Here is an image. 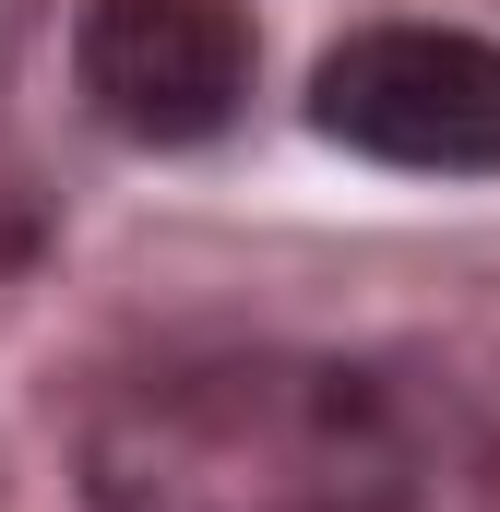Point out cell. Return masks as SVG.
<instances>
[{"instance_id":"obj_1","label":"cell","mask_w":500,"mask_h":512,"mask_svg":"<svg viewBox=\"0 0 500 512\" xmlns=\"http://www.w3.org/2000/svg\"><path fill=\"white\" fill-rule=\"evenodd\" d=\"M96 512H405L417 453L370 370L346 358H167L84 417Z\"/></svg>"},{"instance_id":"obj_2","label":"cell","mask_w":500,"mask_h":512,"mask_svg":"<svg viewBox=\"0 0 500 512\" xmlns=\"http://www.w3.org/2000/svg\"><path fill=\"white\" fill-rule=\"evenodd\" d=\"M310 120L417 179H500V48L441 24H370L322 60Z\"/></svg>"},{"instance_id":"obj_3","label":"cell","mask_w":500,"mask_h":512,"mask_svg":"<svg viewBox=\"0 0 500 512\" xmlns=\"http://www.w3.org/2000/svg\"><path fill=\"white\" fill-rule=\"evenodd\" d=\"M84 96L131 143H215L250 96L239 0H96L84 12Z\"/></svg>"}]
</instances>
